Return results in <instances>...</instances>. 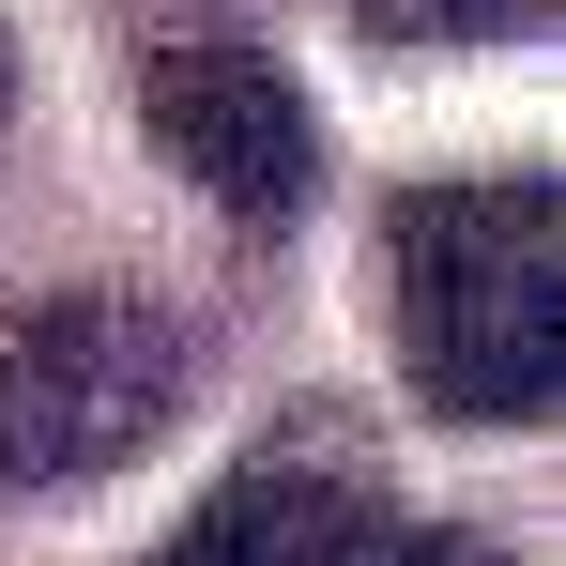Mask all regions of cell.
I'll return each mask as SVG.
<instances>
[{"label": "cell", "mask_w": 566, "mask_h": 566, "mask_svg": "<svg viewBox=\"0 0 566 566\" xmlns=\"http://www.w3.org/2000/svg\"><path fill=\"white\" fill-rule=\"evenodd\" d=\"M398 261V368L460 429H536L566 382V214L552 185H429L382 230Z\"/></svg>", "instance_id": "6da1fadb"}, {"label": "cell", "mask_w": 566, "mask_h": 566, "mask_svg": "<svg viewBox=\"0 0 566 566\" xmlns=\"http://www.w3.org/2000/svg\"><path fill=\"white\" fill-rule=\"evenodd\" d=\"M185 413V322L123 291H46L0 322V490H93Z\"/></svg>", "instance_id": "7a4b0ae2"}, {"label": "cell", "mask_w": 566, "mask_h": 566, "mask_svg": "<svg viewBox=\"0 0 566 566\" xmlns=\"http://www.w3.org/2000/svg\"><path fill=\"white\" fill-rule=\"evenodd\" d=\"M138 123H154V154H169L214 214H245V230H291V214L322 199V123H306V93H291L261 46H230V31L154 46V62H138Z\"/></svg>", "instance_id": "3957f363"}, {"label": "cell", "mask_w": 566, "mask_h": 566, "mask_svg": "<svg viewBox=\"0 0 566 566\" xmlns=\"http://www.w3.org/2000/svg\"><path fill=\"white\" fill-rule=\"evenodd\" d=\"M368 536V474L337 444H261L245 474H214V505H185V536L138 566H337Z\"/></svg>", "instance_id": "277c9868"}, {"label": "cell", "mask_w": 566, "mask_h": 566, "mask_svg": "<svg viewBox=\"0 0 566 566\" xmlns=\"http://www.w3.org/2000/svg\"><path fill=\"white\" fill-rule=\"evenodd\" d=\"M382 46H490V31H552V0H353Z\"/></svg>", "instance_id": "5b68a950"}, {"label": "cell", "mask_w": 566, "mask_h": 566, "mask_svg": "<svg viewBox=\"0 0 566 566\" xmlns=\"http://www.w3.org/2000/svg\"><path fill=\"white\" fill-rule=\"evenodd\" d=\"M337 566H505L490 536H460V521H368Z\"/></svg>", "instance_id": "8992f818"}, {"label": "cell", "mask_w": 566, "mask_h": 566, "mask_svg": "<svg viewBox=\"0 0 566 566\" xmlns=\"http://www.w3.org/2000/svg\"><path fill=\"white\" fill-rule=\"evenodd\" d=\"M0 123H15V31H0Z\"/></svg>", "instance_id": "52a82bcc"}]
</instances>
